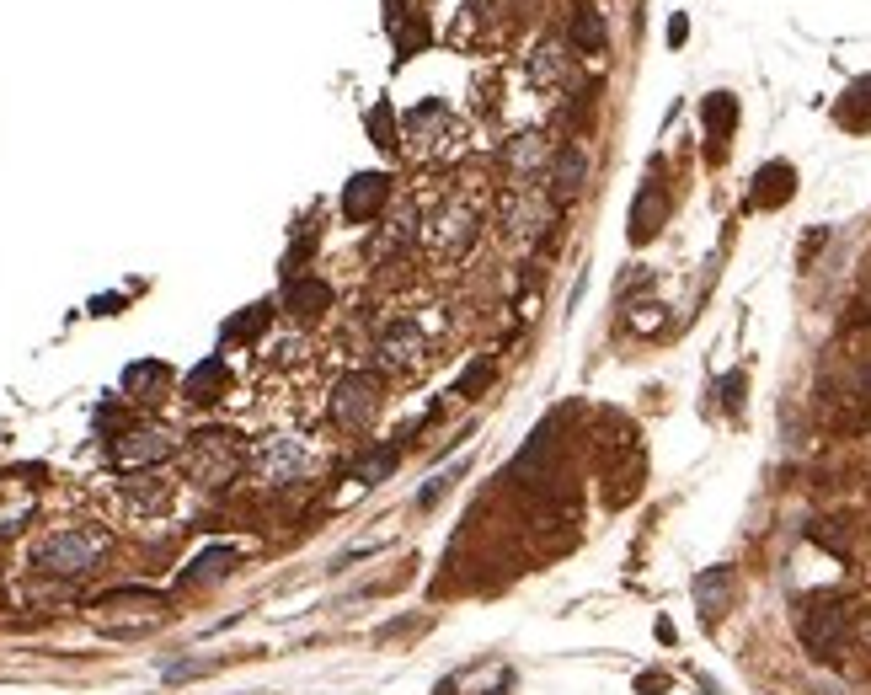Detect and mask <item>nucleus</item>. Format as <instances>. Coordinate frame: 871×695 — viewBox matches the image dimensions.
Returning a JSON list of instances; mask_svg holds the SVG:
<instances>
[{
    "mask_svg": "<svg viewBox=\"0 0 871 695\" xmlns=\"http://www.w3.org/2000/svg\"><path fill=\"white\" fill-rule=\"evenodd\" d=\"M107 556V535L102 530H54L33 546V567L54 578H86Z\"/></svg>",
    "mask_w": 871,
    "mask_h": 695,
    "instance_id": "obj_1",
    "label": "nucleus"
},
{
    "mask_svg": "<svg viewBox=\"0 0 871 695\" xmlns=\"http://www.w3.org/2000/svg\"><path fill=\"white\" fill-rule=\"evenodd\" d=\"M850 631H855V621H850V610L839 605V599H807L802 615H797L802 647H807L813 658H823V663H834L839 653H845Z\"/></svg>",
    "mask_w": 871,
    "mask_h": 695,
    "instance_id": "obj_2",
    "label": "nucleus"
},
{
    "mask_svg": "<svg viewBox=\"0 0 871 695\" xmlns=\"http://www.w3.org/2000/svg\"><path fill=\"white\" fill-rule=\"evenodd\" d=\"M241 471V439L230 428H204L188 439V476L198 487H225Z\"/></svg>",
    "mask_w": 871,
    "mask_h": 695,
    "instance_id": "obj_3",
    "label": "nucleus"
},
{
    "mask_svg": "<svg viewBox=\"0 0 871 695\" xmlns=\"http://www.w3.org/2000/svg\"><path fill=\"white\" fill-rule=\"evenodd\" d=\"M252 471L268 487L305 482V476H310V450H305L300 439H289V434H273V439H262L257 450H252Z\"/></svg>",
    "mask_w": 871,
    "mask_h": 695,
    "instance_id": "obj_4",
    "label": "nucleus"
},
{
    "mask_svg": "<svg viewBox=\"0 0 871 695\" xmlns=\"http://www.w3.org/2000/svg\"><path fill=\"white\" fill-rule=\"evenodd\" d=\"M326 412H332L337 428H369V423H375V412H380V385L369 375H342L332 385Z\"/></svg>",
    "mask_w": 871,
    "mask_h": 695,
    "instance_id": "obj_5",
    "label": "nucleus"
},
{
    "mask_svg": "<svg viewBox=\"0 0 871 695\" xmlns=\"http://www.w3.org/2000/svg\"><path fill=\"white\" fill-rule=\"evenodd\" d=\"M171 455H177V439H171L166 428H129V434L113 439V466H123V471L161 466Z\"/></svg>",
    "mask_w": 871,
    "mask_h": 695,
    "instance_id": "obj_6",
    "label": "nucleus"
},
{
    "mask_svg": "<svg viewBox=\"0 0 871 695\" xmlns=\"http://www.w3.org/2000/svg\"><path fill=\"white\" fill-rule=\"evenodd\" d=\"M385 204H391V177L385 172H359L342 188V220L348 225H369Z\"/></svg>",
    "mask_w": 871,
    "mask_h": 695,
    "instance_id": "obj_7",
    "label": "nucleus"
},
{
    "mask_svg": "<svg viewBox=\"0 0 871 695\" xmlns=\"http://www.w3.org/2000/svg\"><path fill=\"white\" fill-rule=\"evenodd\" d=\"M701 118H706V161H727V139L738 129V97L733 91H711L701 102Z\"/></svg>",
    "mask_w": 871,
    "mask_h": 695,
    "instance_id": "obj_8",
    "label": "nucleus"
},
{
    "mask_svg": "<svg viewBox=\"0 0 871 695\" xmlns=\"http://www.w3.org/2000/svg\"><path fill=\"white\" fill-rule=\"evenodd\" d=\"M375 359H380V369H417L423 364V332H417L412 321L385 327L380 343H375Z\"/></svg>",
    "mask_w": 871,
    "mask_h": 695,
    "instance_id": "obj_9",
    "label": "nucleus"
},
{
    "mask_svg": "<svg viewBox=\"0 0 871 695\" xmlns=\"http://www.w3.org/2000/svg\"><path fill=\"white\" fill-rule=\"evenodd\" d=\"M546 156H551L546 134H513L508 145H503V172L513 177V188H524L530 177H540V166H546Z\"/></svg>",
    "mask_w": 871,
    "mask_h": 695,
    "instance_id": "obj_10",
    "label": "nucleus"
},
{
    "mask_svg": "<svg viewBox=\"0 0 871 695\" xmlns=\"http://www.w3.org/2000/svg\"><path fill=\"white\" fill-rule=\"evenodd\" d=\"M663 225H668V188L663 182H642V193H636V204H631V241L647 246Z\"/></svg>",
    "mask_w": 871,
    "mask_h": 695,
    "instance_id": "obj_11",
    "label": "nucleus"
},
{
    "mask_svg": "<svg viewBox=\"0 0 871 695\" xmlns=\"http://www.w3.org/2000/svg\"><path fill=\"white\" fill-rule=\"evenodd\" d=\"M791 193H797V166H791V161H770V166H759L749 204L754 209H781Z\"/></svg>",
    "mask_w": 871,
    "mask_h": 695,
    "instance_id": "obj_12",
    "label": "nucleus"
},
{
    "mask_svg": "<svg viewBox=\"0 0 871 695\" xmlns=\"http://www.w3.org/2000/svg\"><path fill=\"white\" fill-rule=\"evenodd\" d=\"M230 391V364L220 359V353H209L198 369H188V380H182V396L198 401V407H209V401H220Z\"/></svg>",
    "mask_w": 871,
    "mask_h": 695,
    "instance_id": "obj_13",
    "label": "nucleus"
},
{
    "mask_svg": "<svg viewBox=\"0 0 871 695\" xmlns=\"http://www.w3.org/2000/svg\"><path fill=\"white\" fill-rule=\"evenodd\" d=\"M476 241V214L465 209V204H449L439 220H433V246H439L444 257H455V252H465V246Z\"/></svg>",
    "mask_w": 871,
    "mask_h": 695,
    "instance_id": "obj_14",
    "label": "nucleus"
},
{
    "mask_svg": "<svg viewBox=\"0 0 871 695\" xmlns=\"http://www.w3.org/2000/svg\"><path fill=\"white\" fill-rule=\"evenodd\" d=\"M583 182H588V156H583V145H562V150H556V161H551V193H556V204L578 198Z\"/></svg>",
    "mask_w": 871,
    "mask_h": 695,
    "instance_id": "obj_15",
    "label": "nucleus"
},
{
    "mask_svg": "<svg viewBox=\"0 0 871 695\" xmlns=\"http://www.w3.org/2000/svg\"><path fill=\"white\" fill-rule=\"evenodd\" d=\"M326 305H332V289L321 284V278H284V311L289 316H300V321H310V316H321Z\"/></svg>",
    "mask_w": 871,
    "mask_h": 695,
    "instance_id": "obj_16",
    "label": "nucleus"
},
{
    "mask_svg": "<svg viewBox=\"0 0 871 695\" xmlns=\"http://www.w3.org/2000/svg\"><path fill=\"white\" fill-rule=\"evenodd\" d=\"M733 567H711V573L695 578V605H701L706 621H722V610L733 605Z\"/></svg>",
    "mask_w": 871,
    "mask_h": 695,
    "instance_id": "obj_17",
    "label": "nucleus"
},
{
    "mask_svg": "<svg viewBox=\"0 0 871 695\" xmlns=\"http://www.w3.org/2000/svg\"><path fill=\"white\" fill-rule=\"evenodd\" d=\"M166 380H171V369L161 359H139L123 369V396H134V401H155L166 391Z\"/></svg>",
    "mask_w": 871,
    "mask_h": 695,
    "instance_id": "obj_18",
    "label": "nucleus"
},
{
    "mask_svg": "<svg viewBox=\"0 0 871 695\" xmlns=\"http://www.w3.org/2000/svg\"><path fill=\"white\" fill-rule=\"evenodd\" d=\"M230 567H236V546H209L188 573H182V589H209V583L230 578Z\"/></svg>",
    "mask_w": 871,
    "mask_h": 695,
    "instance_id": "obj_19",
    "label": "nucleus"
},
{
    "mask_svg": "<svg viewBox=\"0 0 871 695\" xmlns=\"http://www.w3.org/2000/svg\"><path fill=\"white\" fill-rule=\"evenodd\" d=\"M604 43H610L604 11H599V6H572V49H583V54H604Z\"/></svg>",
    "mask_w": 871,
    "mask_h": 695,
    "instance_id": "obj_20",
    "label": "nucleus"
},
{
    "mask_svg": "<svg viewBox=\"0 0 871 695\" xmlns=\"http://www.w3.org/2000/svg\"><path fill=\"white\" fill-rule=\"evenodd\" d=\"M834 118L845 123V129H871V75H861V81H855L845 97H839Z\"/></svg>",
    "mask_w": 871,
    "mask_h": 695,
    "instance_id": "obj_21",
    "label": "nucleus"
},
{
    "mask_svg": "<svg viewBox=\"0 0 871 695\" xmlns=\"http://www.w3.org/2000/svg\"><path fill=\"white\" fill-rule=\"evenodd\" d=\"M401 466V444H380V450H369L359 466H353V482H364V487H380L385 476H391Z\"/></svg>",
    "mask_w": 871,
    "mask_h": 695,
    "instance_id": "obj_22",
    "label": "nucleus"
},
{
    "mask_svg": "<svg viewBox=\"0 0 871 695\" xmlns=\"http://www.w3.org/2000/svg\"><path fill=\"white\" fill-rule=\"evenodd\" d=\"M567 75V54H562V43L556 38H546L540 49L530 54V81H546V86H556Z\"/></svg>",
    "mask_w": 871,
    "mask_h": 695,
    "instance_id": "obj_23",
    "label": "nucleus"
},
{
    "mask_svg": "<svg viewBox=\"0 0 871 695\" xmlns=\"http://www.w3.org/2000/svg\"><path fill=\"white\" fill-rule=\"evenodd\" d=\"M268 321H273L268 305H246V316H230L225 321V343H236V337H241V343H252V337H262Z\"/></svg>",
    "mask_w": 871,
    "mask_h": 695,
    "instance_id": "obj_24",
    "label": "nucleus"
},
{
    "mask_svg": "<svg viewBox=\"0 0 871 695\" xmlns=\"http://www.w3.org/2000/svg\"><path fill=\"white\" fill-rule=\"evenodd\" d=\"M492 375H497V359H492V353H481V359H476V364H471V369H465V375L455 380V396H465V401H471V396H481V391L492 385Z\"/></svg>",
    "mask_w": 871,
    "mask_h": 695,
    "instance_id": "obj_25",
    "label": "nucleus"
},
{
    "mask_svg": "<svg viewBox=\"0 0 871 695\" xmlns=\"http://www.w3.org/2000/svg\"><path fill=\"white\" fill-rule=\"evenodd\" d=\"M369 134H375V145H380V150H396V145H401L391 102H375V107H369Z\"/></svg>",
    "mask_w": 871,
    "mask_h": 695,
    "instance_id": "obj_26",
    "label": "nucleus"
},
{
    "mask_svg": "<svg viewBox=\"0 0 871 695\" xmlns=\"http://www.w3.org/2000/svg\"><path fill=\"white\" fill-rule=\"evenodd\" d=\"M503 220H508V230H535V220H546V204H540V193L513 198V204L503 209Z\"/></svg>",
    "mask_w": 871,
    "mask_h": 695,
    "instance_id": "obj_27",
    "label": "nucleus"
},
{
    "mask_svg": "<svg viewBox=\"0 0 871 695\" xmlns=\"http://www.w3.org/2000/svg\"><path fill=\"white\" fill-rule=\"evenodd\" d=\"M839 519H818V524H807V535L818 540V546H829L834 556H850V535L845 530H834Z\"/></svg>",
    "mask_w": 871,
    "mask_h": 695,
    "instance_id": "obj_28",
    "label": "nucleus"
},
{
    "mask_svg": "<svg viewBox=\"0 0 871 695\" xmlns=\"http://www.w3.org/2000/svg\"><path fill=\"white\" fill-rule=\"evenodd\" d=\"M717 391H722V407H727V412H738V407H743V375H738V369L717 385Z\"/></svg>",
    "mask_w": 871,
    "mask_h": 695,
    "instance_id": "obj_29",
    "label": "nucleus"
},
{
    "mask_svg": "<svg viewBox=\"0 0 871 695\" xmlns=\"http://www.w3.org/2000/svg\"><path fill=\"white\" fill-rule=\"evenodd\" d=\"M129 498H134V508H166L171 492L166 487H129Z\"/></svg>",
    "mask_w": 871,
    "mask_h": 695,
    "instance_id": "obj_30",
    "label": "nucleus"
},
{
    "mask_svg": "<svg viewBox=\"0 0 871 695\" xmlns=\"http://www.w3.org/2000/svg\"><path fill=\"white\" fill-rule=\"evenodd\" d=\"M636 690H642V695H658V690H668V674H642V679H636Z\"/></svg>",
    "mask_w": 871,
    "mask_h": 695,
    "instance_id": "obj_31",
    "label": "nucleus"
},
{
    "mask_svg": "<svg viewBox=\"0 0 871 695\" xmlns=\"http://www.w3.org/2000/svg\"><path fill=\"white\" fill-rule=\"evenodd\" d=\"M855 642H861V647H866V653H871V610L861 615V621H855Z\"/></svg>",
    "mask_w": 871,
    "mask_h": 695,
    "instance_id": "obj_32",
    "label": "nucleus"
},
{
    "mask_svg": "<svg viewBox=\"0 0 871 695\" xmlns=\"http://www.w3.org/2000/svg\"><path fill=\"white\" fill-rule=\"evenodd\" d=\"M684 38H690V22L674 17V22H668V43H684Z\"/></svg>",
    "mask_w": 871,
    "mask_h": 695,
    "instance_id": "obj_33",
    "label": "nucleus"
}]
</instances>
